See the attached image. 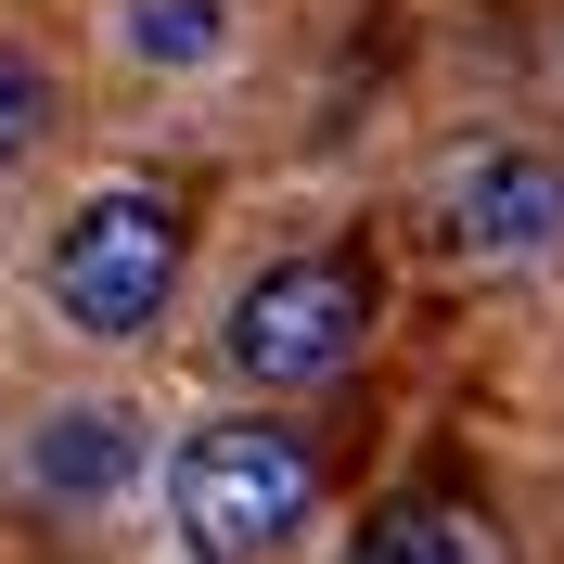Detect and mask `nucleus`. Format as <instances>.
Here are the masks:
<instances>
[{
	"label": "nucleus",
	"mask_w": 564,
	"mask_h": 564,
	"mask_svg": "<svg viewBox=\"0 0 564 564\" xmlns=\"http://www.w3.org/2000/svg\"><path fill=\"white\" fill-rule=\"evenodd\" d=\"M167 500L180 527H193V552L206 564H282L295 552V527L321 513V449L295 436V423H193L167 462Z\"/></svg>",
	"instance_id": "1"
},
{
	"label": "nucleus",
	"mask_w": 564,
	"mask_h": 564,
	"mask_svg": "<svg viewBox=\"0 0 564 564\" xmlns=\"http://www.w3.org/2000/svg\"><path fill=\"white\" fill-rule=\"evenodd\" d=\"M167 295H180V206L167 193H90L52 245V308L90 347H129L167 321Z\"/></svg>",
	"instance_id": "2"
},
{
	"label": "nucleus",
	"mask_w": 564,
	"mask_h": 564,
	"mask_svg": "<svg viewBox=\"0 0 564 564\" xmlns=\"http://www.w3.org/2000/svg\"><path fill=\"white\" fill-rule=\"evenodd\" d=\"M359 334H372V270L359 257H282L231 295V334L218 359L245 372V386H321V372H347Z\"/></svg>",
	"instance_id": "3"
},
{
	"label": "nucleus",
	"mask_w": 564,
	"mask_h": 564,
	"mask_svg": "<svg viewBox=\"0 0 564 564\" xmlns=\"http://www.w3.org/2000/svg\"><path fill=\"white\" fill-rule=\"evenodd\" d=\"M436 231H449L475 270L552 257V245H564V167H552V154H527V141H488V154H462V167H449Z\"/></svg>",
	"instance_id": "4"
},
{
	"label": "nucleus",
	"mask_w": 564,
	"mask_h": 564,
	"mask_svg": "<svg viewBox=\"0 0 564 564\" xmlns=\"http://www.w3.org/2000/svg\"><path fill=\"white\" fill-rule=\"evenodd\" d=\"M129 462H141L129 411H104V398H90V411H52V423H39V449H26V488H39V500H104L116 475H129Z\"/></svg>",
	"instance_id": "5"
},
{
	"label": "nucleus",
	"mask_w": 564,
	"mask_h": 564,
	"mask_svg": "<svg viewBox=\"0 0 564 564\" xmlns=\"http://www.w3.org/2000/svg\"><path fill=\"white\" fill-rule=\"evenodd\" d=\"M347 564H488V527H475L462 500H386V513L347 539Z\"/></svg>",
	"instance_id": "6"
},
{
	"label": "nucleus",
	"mask_w": 564,
	"mask_h": 564,
	"mask_svg": "<svg viewBox=\"0 0 564 564\" xmlns=\"http://www.w3.org/2000/svg\"><path fill=\"white\" fill-rule=\"evenodd\" d=\"M116 39H129L141 65H206L218 39H231V13H218V0H129Z\"/></svg>",
	"instance_id": "7"
},
{
	"label": "nucleus",
	"mask_w": 564,
	"mask_h": 564,
	"mask_svg": "<svg viewBox=\"0 0 564 564\" xmlns=\"http://www.w3.org/2000/svg\"><path fill=\"white\" fill-rule=\"evenodd\" d=\"M39 129H52V65L0 39V167H13V154H26Z\"/></svg>",
	"instance_id": "8"
}]
</instances>
